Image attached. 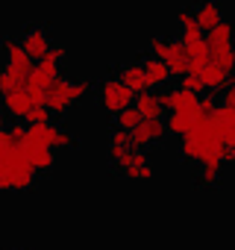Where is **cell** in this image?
Segmentation results:
<instances>
[{
    "mask_svg": "<svg viewBox=\"0 0 235 250\" xmlns=\"http://www.w3.org/2000/svg\"><path fill=\"white\" fill-rule=\"evenodd\" d=\"M182 156L194 165H223L226 162V145L223 139L217 136L215 124H212V115L200 118L194 127L182 136V145H179Z\"/></svg>",
    "mask_w": 235,
    "mask_h": 250,
    "instance_id": "cell-1",
    "label": "cell"
},
{
    "mask_svg": "<svg viewBox=\"0 0 235 250\" xmlns=\"http://www.w3.org/2000/svg\"><path fill=\"white\" fill-rule=\"evenodd\" d=\"M27 142L47 145L53 150H68V147L77 145V139L68 130L56 127V124H50V121H44V124H27Z\"/></svg>",
    "mask_w": 235,
    "mask_h": 250,
    "instance_id": "cell-10",
    "label": "cell"
},
{
    "mask_svg": "<svg viewBox=\"0 0 235 250\" xmlns=\"http://www.w3.org/2000/svg\"><path fill=\"white\" fill-rule=\"evenodd\" d=\"M39 180V171L30 165L21 145L0 156V191H30Z\"/></svg>",
    "mask_w": 235,
    "mask_h": 250,
    "instance_id": "cell-3",
    "label": "cell"
},
{
    "mask_svg": "<svg viewBox=\"0 0 235 250\" xmlns=\"http://www.w3.org/2000/svg\"><path fill=\"white\" fill-rule=\"evenodd\" d=\"M217 180H220V165H200V171H197L200 188H212V186H217Z\"/></svg>",
    "mask_w": 235,
    "mask_h": 250,
    "instance_id": "cell-24",
    "label": "cell"
},
{
    "mask_svg": "<svg viewBox=\"0 0 235 250\" xmlns=\"http://www.w3.org/2000/svg\"><path fill=\"white\" fill-rule=\"evenodd\" d=\"M197 109L209 118V115H215V109H217V100L215 97H200V103H197Z\"/></svg>",
    "mask_w": 235,
    "mask_h": 250,
    "instance_id": "cell-28",
    "label": "cell"
},
{
    "mask_svg": "<svg viewBox=\"0 0 235 250\" xmlns=\"http://www.w3.org/2000/svg\"><path fill=\"white\" fill-rule=\"evenodd\" d=\"M232 42H235V27L220 21L215 30L206 33V44H209V53H212V62H217L220 68L232 71L235 65V53H232Z\"/></svg>",
    "mask_w": 235,
    "mask_h": 250,
    "instance_id": "cell-9",
    "label": "cell"
},
{
    "mask_svg": "<svg viewBox=\"0 0 235 250\" xmlns=\"http://www.w3.org/2000/svg\"><path fill=\"white\" fill-rule=\"evenodd\" d=\"M194 21L203 33L215 30L220 21H223V12H220V3L217 0H200V3L194 6Z\"/></svg>",
    "mask_w": 235,
    "mask_h": 250,
    "instance_id": "cell-17",
    "label": "cell"
},
{
    "mask_svg": "<svg viewBox=\"0 0 235 250\" xmlns=\"http://www.w3.org/2000/svg\"><path fill=\"white\" fill-rule=\"evenodd\" d=\"M223 103H226V106H235V88H226V94H223Z\"/></svg>",
    "mask_w": 235,
    "mask_h": 250,
    "instance_id": "cell-31",
    "label": "cell"
},
{
    "mask_svg": "<svg viewBox=\"0 0 235 250\" xmlns=\"http://www.w3.org/2000/svg\"><path fill=\"white\" fill-rule=\"evenodd\" d=\"M109 156L127 180H150L153 177V165L141 147H133V145L130 147H109Z\"/></svg>",
    "mask_w": 235,
    "mask_h": 250,
    "instance_id": "cell-5",
    "label": "cell"
},
{
    "mask_svg": "<svg viewBox=\"0 0 235 250\" xmlns=\"http://www.w3.org/2000/svg\"><path fill=\"white\" fill-rule=\"evenodd\" d=\"M136 109L141 112V118H162L165 115V103H162V94L159 91H141L136 94Z\"/></svg>",
    "mask_w": 235,
    "mask_h": 250,
    "instance_id": "cell-21",
    "label": "cell"
},
{
    "mask_svg": "<svg viewBox=\"0 0 235 250\" xmlns=\"http://www.w3.org/2000/svg\"><path fill=\"white\" fill-rule=\"evenodd\" d=\"M36 106H44V97H39V94L30 91L27 85H21V88L3 94V109H6L9 118H15V121H27V115H30Z\"/></svg>",
    "mask_w": 235,
    "mask_h": 250,
    "instance_id": "cell-11",
    "label": "cell"
},
{
    "mask_svg": "<svg viewBox=\"0 0 235 250\" xmlns=\"http://www.w3.org/2000/svg\"><path fill=\"white\" fill-rule=\"evenodd\" d=\"M150 53H153V56H159V59H165L174 77H185V74L191 71L188 50H185V44H182L179 39L156 36V39H150Z\"/></svg>",
    "mask_w": 235,
    "mask_h": 250,
    "instance_id": "cell-8",
    "label": "cell"
},
{
    "mask_svg": "<svg viewBox=\"0 0 235 250\" xmlns=\"http://www.w3.org/2000/svg\"><path fill=\"white\" fill-rule=\"evenodd\" d=\"M0 47L6 53V65L0 68V97H3L15 88L27 85V80L36 68V59H30V53L21 47V39H3Z\"/></svg>",
    "mask_w": 235,
    "mask_h": 250,
    "instance_id": "cell-2",
    "label": "cell"
},
{
    "mask_svg": "<svg viewBox=\"0 0 235 250\" xmlns=\"http://www.w3.org/2000/svg\"><path fill=\"white\" fill-rule=\"evenodd\" d=\"M179 85H182V88H188V91H194V94L206 91V83H203V77H200V74H194V71H188L185 77H179Z\"/></svg>",
    "mask_w": 235,
    "mask_h": 250,
    "instance_id": "cell-25",
    "label": "cell"
},
{
    "mask_svg": "<svg viewBox=\"0 0 235 250\" xmlns=\"http://www.w3.org/2000/svg\"><path fill=\"white\" fill-rule=\"evenodd\" d=\"M97 100H100L103 112H109V115L115 118L118 112H124L127 106L136 103V91H133L121 77H109V80L100 83V88H97Z\"/></svg>",
    "mask_w": 235,
    "mask_h": 250,
    "instance_id": "cell-7",
    "label": "cell"
},
{
    "mask_svg": "<svg viewBox=\"0 0 235 250\" xmlns=\"http://www.w3.org/2000/svg\"><path fill=\"white\" fill-rule=\"evenodd\" d=\"M162 103H165V109H188V106H197L200 103V94H194V91H188V88H165L162 91Z\"/></svg>",
    "mask_w": 235,
    "mask_h": 250,
    "instance_id": "cell-19",
    "label": "cell"
},
{
    "mask_svg": "<svg viewBox=\"0 0 235 250\" xmlns=\"http://www.w3.org/2000/svg\"><path fill=\"white\" fill-rule=\"evenodd\" d=\"M118 77H121L136 94H141V91H147L150 88V83H147V74H144V65L141 62H130V65H124L121 71H118Z\"/></svg>",
    "mask_w": 235,
    "mask_h": 250,
    "instance_id": "cell-22",
    "label": "cell"
},
{
    "mask_svg": "<svg viewBox=\"0 0 235 250\" xmlns=\"http://www.w3.org/2000/svg\"><path fill=\"white\" fill-rule=\"evenodd\" d=\"M212 124L226 145V162H235V106H226V103L217 106L212 115Z\"/></svg>",
    "mask_w": 235,
    "mask_h": 250,
    "instance_id": "cell-13",
    "label": "cell"
},
{
    "mask_svg": "<svg viewBox=\"0 0 235 250\" xmlns=\"http://www.w3.org/2000/svg\"><path fill=\"white\" fill-rule=\"evenodd\" d=\"M138 121H141V112H138L136 103H133V106H127L124 112L115 115V127H121V130H130V133H133V130L138 127Z\"/></svg>",
    "mask_w": 235,
    "mask_h": 250,
    "instance_id": "cell-23",
    "label": "cell"
},
{
    "mask_svg": "<svg viewBox=\"0 0 235 250\" xmlns=\"http://www.w3.org/2000/svg\"><path fill=\"white\" fill-rule=\"evenodd\" d=\"M50 115H53V112H50L47 106H36V109L27 115V124H44V121H50Z\"/></svg>",
    "mask_w": 235,
    "mask_h": 250,
    "instance_id": "cell-26",
    "label": "cell"
},
{
    "mask_svg": "<svg viewBox=\"0 0 235 250\" xmlns=\"http://www.w3.org/2000/svg\"><path fill=\"white\" fill-rule=\"evenodd\" d=\"M88 91H91V83H88V80H77V83H71V80L59 77V80L47 88V94H44V106H47L53 115H68L82 97H88Z\"/></svg>",
    "mask_w": 235,
    "mask_h": 250,
    "instance_id": "cell-4",
    "label": "cell"
},
{
    "mask_svg": "<svg viewBox=\"0 0 235 250\" xmlns=\"http://www.w3.org/2000/svg\"><path fill=\"white\" fill-rule=\"evenodd\" d=\"M9 139L15 142V145H24L27 142V124H12V127H9Z\"/></svg>",
    "mask_w": 235,
    "mask_h": 250,
    "instance_id": "cell-27",
    "label": "cell"
},
{
    "mask_svg": "<svg viewBox=\"0 0 235 250\" xmlns=\"http://www.w3.org/2000/svg\"><path fill=\"white\" fill-rule=\"evenodd\" d=\"M6 115H9V112L3 109V103H0V130H3V124H6Z\"/></svg>",
    "mask_w": 235,
    "mask_h": 250,
    "instance_id": "cell-32",
    "label": "cell"
},
{
    "mask_svg": "<svg viewBox=\"0 0 235 250\" xmlns=\"http://www.w3.org/2000/svg\"><path fill=\"white\" fill-rule=\"evenodd\" d=\"M62 59H65V47L53 44V50H50L44 59H39V62H36V68H33V74H30V80H27V88H30V91H36L39 97H44V94H47V88L59 80Z\"/></svg>",
    "mask_w": 235,
    "mask_h": 250,
    "instance_id": "cell-6",
    "label": "cell"
},
{
    "mask_svg": "<svg viewBox=\"0 0 235 250\" xmlns=\"http://www.w3.org/2000/svg\"><path fill=\"white\" fill-rule=\"evenodd\" d=\"M21 47L30 53V59H44L50 50H53V44H50V36H47V30L44 27H30L24 36H21Z\"/></svg>",
    "mask_w": 235,
    "mask_h": 250,
    "instance_id": "cell-14",
    "label": "cell"
},
{
    "mask_svg": "<svg viewBox=\"0 0 235 250\" xmlns=\"http://www.w3.org/2000/svg\"><path fill=\"white\" fill-rule=\"evenodd\" d=\"M200 118H203V112H200L197 106H188V109H174L165 124H168V133H171V136H179V139H182Z\"/></svg>",
    "mask_w": 235,
    "mask_h": 250,
    "instance_id": "cell-15",
    "label": "cell"
},
{
    "mask_svg": "<svg viewBox=\"0 0 235 250\" xmlns=\"http://www.w3.org/2000/svg\"><path fill=\"white\" fill-rule=\"evenodd\" d=\"M9 147H15V142L9 139V130H0V156H3Z\"/></svg>",
    "mask_w": 235,
    "mask_h": 250,
    "instance_id": "cell-30",
    "label": "cell"
},
{
    "mask_svg": "<svg viewBox=\"0 0 235 250\" xmlns=\"http://www.w3.org/2000/svg\"><path fill=\"white\" fill-rule=\"evenodd\" d=\"M130 136H133V147L147 150L153 145H162V139L168 136V124H165V118H141L138 127Z\"/></svg>",
    "mask_w": 235,
    "mask_h": 250,
    "instance_id": "cell-12",
    "label": "cell"
},
{
    "mask_svg": "<svg viewBox=\"0 0 235 250\" xmlns=\"http://www.w3.org/2000/svg\"><path fill=\"white\" fill-rule=\"evenodd\" d=\"M144 74H147V83H150V88H162V85H168L171 83V68H168V62L165 59H159V56H147L144 62Z\"/></svg>",
    "mask_w": 235,
    "mask_h": 250,
    "instance_id": "cell-18",
    "label": "cell"
},
{
    "mask_svg": "<svg viewBox=\"0 0 235 250\" xmlns=\"http://www.w3.org/2000/svg\"><path fill=\"white\" fill-rule=\"evenodd\" d=\"M21 147H24L30 165H33L39 174H47V171L56 165V150H53V147H47V145H36V142H24Z\"/></svg>",
    "mask_w": 235,
    "mask_h": 250,
    "instance_id": "cell-16",
    "label": "cell"
},
{
    "mask_svg": "<svg viewBox=\"0 0 235 250\" xmlns=\"http://www.w3.org/2000/svg\"><path fill=\"white\" fill-rule=\"evenodd\" d=\"M200 77H203V83H206V91H226V85H229V71L226 68H220L217 62H206V68L200 71Z\"/></svg>",
    "mask_w": 235,
    "mask_h": 250,
    "instance_id": "cell-20",
    "label": "cell"
},
{
    "mask_svg": "<svg viewBox=\"0 0 235 250\" xmlns=\"http://www.w3.org/2000/svg\"><path fill=\"white\" fill-rule=\"evenodd\" d=\"M232 53H235V42H232ZM232 71H235V65H232Z\"/></svg>",
    "mask_w": 235,
    "mask_h": 250,
    "instance_id": "cell-33",
    "label": "cell"
},
{
    "mask_svg": "<svg viewBox=\"0 0 235 250\" xmlns=\"http://www.w3.org/2000/svg\"><path fill=\"white\" fill-rule=\"evenodd\" d=\"M176 21H179V27H191V24H197V21H194V9H182V12L176 15Z\"/></svg>",
    "mask_w": 235,
    "mask_h": 250,
    "instance_id": "cell-29",
    "label": "cell"
}]
</instances>
